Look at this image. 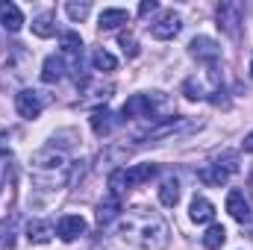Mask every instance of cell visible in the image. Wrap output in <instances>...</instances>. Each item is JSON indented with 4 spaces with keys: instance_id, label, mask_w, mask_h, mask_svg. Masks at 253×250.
I'll use <instances>...</instances> for the list:
<instances>
[{
    "instance_id": "26",
    "label": "cell",
    "mask_w": 253,
    "mask_h": 250,
    "mask_svg": "<svg viewBox=\"0 0 253 250\" xmlns=\"http://www.w3.org/2000/svg\"><path fill=\"white\" fill-rule=\"evenodd\" d=\"M88 9H91L88 3H68V6H65V12L71 15V21H83V18L88 15Z\"/></svg>"
},
{
    "instance_id": "4",
    "label": "cell",
    "mask_w": 253,
    "mask_h": 250,
    "mask_svg": "<svg viewBox=\"0 0 253 250\" xmlns=\"http://www.w3.org/2000/svg\"><path fill=\"white\" fill-rule=\"evenodd\" d=\"M239 171V165H236V159L233 156H227L224 162L218 159V162H212V165H206V168H200V183H206V186H224L233 174Z\"/></svg>"
},
{
    "instance_id": "24",
    "label": "cell",
    "mask_w": 253,
    "mask_h": 250,
    "mask_svg": "<svg viewBox=\"0 0 253 250\" xmlns=\"http://www.w3.org/2000/svg\"><path fill=\"white\" fill-rule=\"evenodd\" d=\"M91 65H94V71H103V74H109V71H115V68H118L115 56H112V53H106V50H94V53H91Z\"/></svg>"
},
{
    "instance_id": "19",
    "label": "cell",
    "mask_w": 253,
    "mask_h": 250,
    "mask_svg": "<svg viewBox=\"0 0 253 250\" xmlns=\"http://www.w3.org/2000/svg\"><path fill=\"white\" fill-rule=\"evenodd\" d=\"M33 33H36L39 39H50V36L56 33V18H53V12L36 15V18H33Z\"/></svg>"
},
{
    "instance_id": "3",
    "label": "cell",
    "mask_w": 253,
    "mask_h": 250,
    "mask_svg": "<svg viewBox=\"0 0 253 250\" xmlns=\"http://www.w3.org/2000/svg\"><path fill=\"white\" fill-rule=\"evenodd\" d=\"M218 27H221V33H227L230 39H239V24H242V18H245V9H242V3H236V0H227V3H221L218 6Z\"/></svg>"
},
{
    "instance_id": "28",
    "label": "cell",
    "mask_w": 253,
    "mask_h": 250,
    "mask_svg": "<svg viewBox=\"0 0 253 250\" xmlns=\"http://www.w3.org/2000/svg\"><path fill=\"white\" fill-rule=\"evenodd\" d=\"M153 9H156V0H144V3L138 6V15H150Z\"/></svg>"
},
{
    "instance_id": "20",
    "label": "cell",
    "mask_w": 253,
    "mask_h": 250,
    "mask_svg": "<svg viewBox=\"0 0 253 250\" xmlns=\"http://www.w3.org/2000/svg\"><path fill=\"white\" fill-rule=\"evenodd\" d=\"M65 77V62L59 56H47L44 65H42V80L44 83H59Z\"/></svg>"
},
{
    "instance_id": "31",
    "label": "cell",
    "mask_w": 253,
    "mask_h": 250,
    "mask_svg": "<svg viewBox=\"0 0 253 250\" xmlns=\"http://www.w3.org/2000/svg\"><path fill=\"white\" fill-rule=\"evenodd\" d=\"M251 74H253V62H251Z\"/></svg>"
},
{
    "instance_id": "16",
    "label": "cell",
    "mask_w": 253,
    "mask_h": 250,
    "mask_svg": "<svg viewBox=\"0 0 253 250\" xmlns=\"http://www.w3.org/2000/svg\"><path fill=\"white\" fill-rule=\"evenodd\" d=\"M153 174H156V165H150V162H144V165H132V168H124L126 188H132V186H141V183H147V180H150Z\"/></svg>"
},
{
    "instance_id": "15",
    "label": "cell",
    "mask_w": 253,
    "mask_h": 250,
    "mask_svg": "<svg viewBox=\"0 0 253 250\" xmlns=\"http://www.w3.org/2000/svg\"><path fill=\"white\" fill-rule=\"evenodd\" d=\"M189 215L194 224H209L212 218H215V206L206 200V197H194L189 206Z\"/></svg>"
},
{
    "instance_id": "13",
    "label": "cell",
    "mask_w": 253,
    "mask_h": 250,
    "mask_svg": "<svg viewBox=\"0 0 253 250\" xmlns=\"http://www.w3.org/2000/svg\"><path fill=\"white\" fill-rule=\"evenodd\" d=\"M118 215H121V197L106 194V197L100 200V206H97V224H100V227H106V224H112Z\"/></svg>"
},
{
    "instance_id": "30",
    "label": "cell",
    "mask_w": 253,
    "mask_h": 250,
    "mask_svg": "<svg viewBox=\"0 0 253 250\" xmlns=\"http://www.w3.org/2000/svg\"><path fill=\"white\" fill-rule=\"evenodd\" d=\"M245 150H248V153H253V132H248V135H245Z\"/></svg>"
},
{
    "instance_id": "5",
    "label": "cell",
    "mask_w": 253,
    "mask_h": 250,
    "mask_svg": "<svg viewBox=\"0 0 253 250\" xmlns=\"http://www.w3.org/2000/svg\"><path fill=\"white\" fill-rule=\"evenodd\" d=\"M215 77V71H206V77H191L186 80V85H183V94L189 97V100H215V94H221V83L218 85H206V80H212Z\"/></svg>"
},
{
    "instance_id": "11",
    "label": "cell",
    "mask_w": 253,
    "mask_h": 250,
    "mask_svg": "<svg viewBox=\"0 0 253 250\" xmlns=\"http://www.w3.org/2000/svg\"><path fill=\"white\" fill-rule=\"evenodd\" d=\"M33 168L36 171H65V156L56 150H39L33 156Z\"/></svg>"
},
{
    "instance_id": "17",
    "label": "cell",
    "mask_w": 253,
    "mask_h": 250,
    "mask_svg": "<svg viewBox=\"0 0 253 250\" xmlns=\"http://www.w3.org/2000/svg\"><path fill=\"white\" fill-rule=\"evenodd\" d=\"M88 121H91V129H94V135H109V132L115 129V115H112L109 109H94Z\"/></svg>"
},
{
    "instance_id": "21",
    "label": "cell",
    "mask_w": 253,
    "mask_h": 250,
    "mask_svg": "<svg viewBox=\"0 0 253 250\" xmlns=\"http://www.w3.org/2000/svg\"><path fill=\"white\" fill-rule=\"evenodd\" d=\"M159 200H162V206H177V200H180V183L174 177H168L159 186Z\"/></svg>"
},
{
    "instance_id": "23",
    "label": "cell",
    "mask_w": 253,
    "mask_h": 250,
    "mask_svg": "<svg viewBox=\"0 0 253 250\" xmlns=\"http://www.w3.org/2000/svg\"><path fill=\"white\" fill-rule=\"evenodd\" d=\"M0 250H15V218L0 221Z\"/></svg>"
},
{
    "instance_id": "14",
    "label": "cell",
    "mask_w": 253,
    "mask_h": 250,
    "mask_svg": "<svg viewBox=\"0 0 253 250\" xmlns=\"http://www.w3.org/2000/svg\"><path fill=\"white\" fill-rule=\"evenodd\" d=\"M27 239H30V245H47L50 239H53V227L47 224V221H30L27 224Z\"/></svg>"
},
{
    "instance_id": "25",
    "label": "cell",
    "mask_w": 253,
    "mask_h": 250,
    "mask_svg": "<svg viewBox=\"0 0 253 250\" xmlns=\"http://www.w3.org/2000/svg\"><path fill=\"white\" fill-rule=\"evenodd\" d=\"M62 50L68 56H80V53H83V39H80V33H74V30L62 33Z\"/></svg>"
},
{
    "instance_id": "8",
    "label": "cell",
    "mask_w": 253,
    "mask_h": 250,
    "mask_svg": "<svg viewBox=\"0 0 253 250\" xmlns=\"http://www.w3.org/2000/svg\"><path fill=\"white\" fill-rule=\"evenodd\" d=\"M15 109H18L21 118L33 121V118L42 115V97H39L33 88H24V91H18V97H15Z\"/></svg>"
},
{
    "instance_id": "1",
    "label": "cell",
    "mask_w": 253,
    "mask_h": 250,
    "mask_svg": "<svg viewBox=\"0 0 253 250\" xmlns=\"http://www.w3.org/2000/svg\"><path fill=\"white\" fill-rule=\"evenodd\" d=\"M121 236L135 248L159 250L168 245V224L153 209H132L121 221Z\"/></svg>"
},
{
    "instance_id": "10",
    "label": "cell",
    "mask_w": 253,
    "mask_h": 250,
    "mask_svg": "<svg viewBox=\"0 0 253 250\" xmlns=\"http://www.w3.org/2000/svg\"><path fill=\"white\" fill-rule=\"evenodd\" d=\"M83 233H85L83 215H65V218H59V224H56V236H59L62 242H74V239H80Z\"/></svg>"
},
{
    "instance_id": "7",
    "label": "cell",
    "mask_w": 253,
    "mask_h": 250,
    "mask_svg": "<svg viewBox=\"0 0 253 250\" xmlns=\"http://www.w3.org/2000/svg\"><path fill=\"white\" fill-rule=\"evenodd\" d=\"M180 30H183V21H180V15H174V12H165L156 24H150V36H153V39H159V42L174 39Z\"/></svg>"
},
{
    "instance_id": "22",
    "label": "cell",
    "mask_w": 253,
    "mask_h": 250,
    "mask_svg": "<svg viewBox=\"0 0 253 250\" xmlns=\"http://www.w3.org/2000/svg\"><path fill=\"white\" fill-rule=\"evenodd\" d=\"M224 242H227V230H224L221 224H212V227L206 230V236H203V248L206 250H218Z\"/></svg>"
},
{
    "instance_id": "2",
    "label": "cell",
    "mask_w": 253,
    "mask_h": 250,
    "mask_svg": "<svg viewBox=\"0 0 253 250\" xmlns=\"http://www.w3.org/2000/svg\"><path fill=\"white\" fill-rule=\"evenodd\" d=\"M156 103H159L156 94H132L124 103L121 115H124V118H147L150 124H156V121H162V118L156 115Z\"/></svg>"
},
{
    "instance_id": "9",
    "label": "cell",
    "mask_w": 253,
    "mask_h": 250,
    "mask_svg": "<svg viewBox=\"0 0 253 250\" xmlns=\"http://www.w3.org/2000/svg\"><path fill=\"white\" fill-rule=\"evenodd\" d=\"M227 212H230L239 224H251V221H253L251 203H248L245 191H239V188H233V191L227 194Z\"/></svg>"
},
{
    "instance_id": "29",
    "label": "cell",
    "mask_w": 253,
    "mask_h": 250,
    "mask_svg": "<svg viewBox=\"0 0 253 250\" xmlns=\"http://www.w3.org/2000/svg\"><path fill=\"white\" fill-rule=\"evenodd\" d=\"M6 153H9V135L0 129V156H6Z\"/></svg>"
},
{
    "instance_id": "27",
    "label": "cell",
    "mask_w": 253,
    "mask_h": 250,
    "mask_svg": "<svg viewBox=\"0 0 253 250\" xmlns=\"http://www.w3.org/2000/svg\"><path fill=\"white\" fill-rule=\"evenodd\" d=\"M118 44H121V50H124L129 59H132V56H138V42H135L132 36H126V33H124V36L118 39Z\"/></svg>"
},
{
    "instance_id": "18",
    "label": "cell",
    "mask_w": 253,
    "mask_h": 250,
    "mask_svg": "<svg viewBox=\"0 0 253 250\" xmlns=\"http://www.w3.org/2000/svg\"><path fill=\"white\" fill-rule=\"evenodd\" d=\"M129 24V12L126 9H103L100 12V30H118V27H124Z\"/></svg>"
},
{
    "instance_id": "6",
    "label": "cell",
    "mask_w": 253,
    "mask_h": 250,
    "mask_svg": "<svg viewBox=\"0 0 253 250\" xmlns=\"http://www.w3.org/2000/svg\"><path fill=\"white\" fill-rule=\"evenodd\" d=\"M189 53L194 56V59H200V62H209V65L221 59V47H218V42H212V39H206V36H197V39H191Z\"/></svg>"
},
{
    "instance_id": "12",
    "label": "cell",
    "mask_w": 253,
    "mask_h": 250,
    "mask_svg": "<svg viewBox=\"0 0 253 250\" xmlns=\"http://www.w3.org/2000/svg\"><path fill=\"white\" fill-rule=\"evenodd\" d=\"M0 27L9 30V33H18V30L24 27V15H21V9H18L15 3H9V0L0 3Z\"/></svg>"
}]
</instances>
